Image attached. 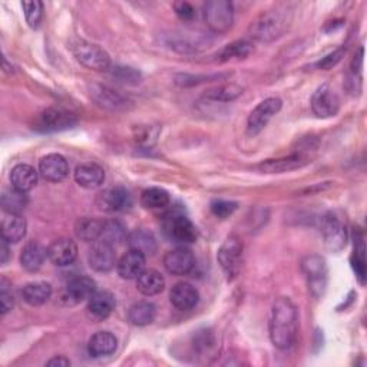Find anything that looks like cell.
<instances>
[{
	"label": "cell",
	"instance_id": "1",
	"mask_svg": "<svg viewBox=\"0 0 367 367\" xmlns=\"http://www.w3.org/2000/svg\"><path fill=\"white\" fill-rule=\"evenodd\" d=\"M268 332L271 343L280 350H287L296 343L299 332V313L290 299L280 297L274 301L271 307Z\"/></svg>",
	"mask_w": 367,
	"mask_h": 367
},
{
	"label": "cell",
	"instance_id": "2",
	"mask_svg": "<svg viewBox=\"0 0 367 367\" xmlns=\"http://www.w3.org/2000/svg\"><path fill=\"white\" fill-rule=\"evenodd\" d=\"M291 22L290 12L286 9H272L263 12L250 26V36L258 42H272L286 33Z\"/></svg>",
	"mask_w": 367,
	"mask_h": 367
},
{
	"label": "cell",
	"instance_id": "3",
	"mask_svg": "<svg viewBox=\"0 0 367 367\" xmlns=\"http://www.w3.org/2000/svg\"><path fill=\"white\" fill-rule=\"evenodd\" d=\"M76 61L88 69L104 72L111 68V58L101 46L86 40H75L71 46Z\"/></svg>",
	"mask_w": 367,
	"mask_h": 367
},
{
	"label": "cell",
	"instance_id": "4",
	"mask_svg": "<svg viewBox=\"0 0 367 367\" xmlns=\"http://www.w3.org/2000/svg\"><path fill=\"white\" fill-rule=\"evenodd\" d=\"M204 20L214 33H225L233 28L234 6L228 0H210L204 5Z\"/></svg>",
	"mask_w": 367,
	"mask_h": 367
},
{
	"label": "cell",
	"instance_id": "5",
	"mask_svg": "<svg viewBox=\"0 0 367 367\" xmlns=\"http://www.w3.org/2000/svg\"><path fill=\"white\" fill-rule=\"evenodd\" d=\"M301 270L307 279L310 293L320 299L323 297L327 287V265L320 255H307L301 261Z\"/></svg>",
	"mask_w": 367,
	"mask_h": 367
},
{
	"label": "cell",
	"instance_id": "6",
	"mask_svg": "<svg viewBox=\"0 0 367 367\" xmlns=\"http://www.w3.org/2000/svg\"><path fill=\"white\" fill-rule=\"evenodd\" d=\"M217 258L222 271L227 275V279L233 280L240 271L243 258V241L240 240V237L236 234L228 236L221 244Z\"/></svg>",
	"mask_w": 367,
	"mask_h": 367
},
{
	"label": "cell",
	"instance_id": "7",
	"mask_svg": "<svg viewBox=\"0 0 367 367\" xmlns=\"http://www.w3.org/2000/svg\"><path fill=\"white\" fill-rule=\"evenodd\" d=\"M78 119L72 112L62 108H48L37 116L33 129L43 133L59 132L72 128Z\"/></svg>",
	"mask_w": 367,
	"mask_h": 367
},
{
	"label": "cell",
	"instance_id": "8",
	"mask_svg": "<svg viewBox=\"0 0 367 367\" xmlns=\"http://www.w3.org/2000/svg\"><path fill=\"white\" fill-rule=\"evenodd\" d=\"M167 236L178 244H193L197 240V228L193 221L178 212H172L165 219Z\"/></svg>",
	"mask_w": 367,
	"mask_h": 367
},
{
	"label": "cell",
	"instance_id": "9",
	"mask_svg": "<svg viewBox=\"0 0 367 367\" xmlns=\"http://www.w3.org/2000/svg\"><path fill=\"white\" fill-rule=\"evenodd\" d=\"M321 234L325 239V246L332 253H339L346 247L347 228L340 217L329 212L321 221Z\"/></svg>",
	"mask_w": 367,
	"mask_h": 367
},
{
	"label": "cell",
	"instance_id": "10",
	"mask_svg": "<svg viewBox=\"0 0 367 367\" xmlns=\"http://www.w3.org/2000/svg\"><path fill=\"white\" fill-rule=\"evenodd\" d=\"M311 109L318 118H332L337 115L340 109V98L329 83L317 88L311 98Z\"/></svg>",
	"mask_w": 367,
	"mask_h": 367
},
{
	"label": "cell",
	"instance_id": "11",
	"mask_svg": "<svg viewBox=\"0 0 367 367\" xmlns=\"http://www.w3.org/2000/svg\"><path fill=\"white\" fill-rule=\"evenodd\" d=\"M283 107L282 100L279 98H268L260 102L250 114L247 121V133L250 136L258 135L270 122V119L277 115Z\"/></svg>",
	"mask_w": 367,
	"mask_h": 367
},
{
	"label": "cell",
	"instance_id": "12",
	"mask_svg": "<svg viewBox=\"0 0 367 367\" xmlns=\"http://www.w3.org/2000/svg\"><path fill=\"white\" fill-rule=\"evenodd\" d=\"M98 210L104 212H124L132 208L133 200L129 191L122 187H112L100 193L95 198Z\"/></svg>",
	"mask_w": 367,
	"mask_h": 367
},
{
	"label": "cell",
	"instance_id": "13",
	"mask_svg": "<svg viewBox=\"0 0 367 367\" xmlns=\"http://www.w3.org/2000/svg\"><path fill=\"white\" fill-rule=\"evenodd\" d=\"M164 267L172 275H187L195 267V257L190 248L178 247L165 254Z\"/></svg>",
	"mask_w": 367,
	"mask_h": 367
},
{
	"label": "cell",
	"instance_id": "14",
	"mask_svg": "<svg viewBox=\"0 0 367 367\" xmlns=\"http://www.w3.org/2000/svg\"><path fill=\"white\" fill-rule=\"evenodd\" d=\"M88 263L90 268L98 272H109L116 265V254L114 247L98 240L89 250Z\"/></svg>",
	"mask_w": 367,
	"mask_h": 367
},
{
	"label": "cell",
	"instance_id": "15",
	"mask_svg": "<svg viewBox=\"0 0 367 367\" xmlns=\"http://www.w3.org/2000/svg\"><path fill=\"white\" fill-rule=\"evenodd\" d=\"M95 290L97 283L89 277H85V275H80V277H76L72 282H69L62 294V300L69 306H75L82 303L83 300H89L95 294Z\"/></svg>",
	"mask_w": 367,
	"mask_h": 367
},
{
	"label": "cell",
	"instance_id": "16",
	"mask_svg": "<svg viewBox=\"0 0 367 367\" xmlns=\"http://www.w3.org/2000/svg\"><path fill=\"white\" fill-rule=\"evenodd\" d=\"M39 172L46 181L61 182L69 175V164L62 155L49 154L40 160Z\"/></svg>",
	"mask_w": 367,
	"mask_h": 367
},
{
	"label": "cell",
	"instance_id": "17",
	"mask_svg": "<svg viewBox=\"0 0 367 367\" xmlns=\"http://www.w3.org/2000/svg\"><path fill=\"white\" fill-rule=\"evenodd\" d=\"M115 296L109 291H98L88 300L86 313L94 321L107 320L115 310Z\"/></svg>",
	"mask_w": 367,
	"mask_h": 367
},
{
	"label": "cell",
	"instance_id": "18",
	"mask_svg": "<svg viewBox=\"0 0 367 367\" xmlns=\"http://www.w3.org/2000/svg\"><path fill=\"white\" fill-rule=\"evenodd\" d=\"M78 257V246L71 239H59L48 248V258L58 267L71 265Z\"/></svg>",
	"mask_w": 367,
	"mask_h": 367
},
{
	"label": "cell",
	"instance_id": "19",
	"mask_svg": "<svg viewBox=\"0 0 367 367\" xmlns=\"http://www.w3.org/2000/svg\"><path fill=\"white\" fill-rule=\"evenodd\" d=\"M169 300L176 310L190 311L198 304L200 294H198V290L193 284L178 283L172 287V290L169 293Z\"/></svg>",
	"mask_w": 367,
	"mask_h": 367
},
{
	"label": "cell",
	"instance_id": "20",
	"mask_svg": "<svg viewBox=\"0 0 367 367\" xmlns=\"http://www.w3.org/2000/svg\"><path fill=\"white\" fill-rule=\"evenodd\" d=\"M145 261H147L145 255H143L138 251L129 250L116 263V270H118L119 277L124 280L138 279L145 268Z\"/></svg>",
	"mask_w": 367,
	"mask_h": 367
},
{
	"label": "cell",
	"instance_id": "21",
	"mask_svg": "<svg viewBox=\"0 0 367 367\" xmlns=\"http://www.w3.org/2000/svg\"><path fill=\"white\" fill-rule=\"evenodd\" d=\"M75 181L79 184L82 188L94 190L101 187L105 181V171L101 165L89 162L82 164L75 171Z\"/></svg>",
	"mask_w": 367,
	"mask_h": 367
},
{
	"label": "cell",
	"instance_id": "22",
	"mask_svg": "<svg viewBox=\"0 0 367 367\" xmlns=\"http://www.w3.org/2000/svg\"><path fill=\"white\" fill-rule=\"evenodd\" d=\"M310 161L301 154H294L286 158H279V160H267L258 165V169L264 174H284L290 172L299 168H303L307 165Z\"/></svg>",
	"mask_w": 367,
	"mask_h": 367
},
{
	"label": "cell",
	"instance_id": "23",
	"mask_svg": "<svg viewBox=\"0 0 367 367\" xmlns=\"http://www.w3.org/2000/svg\"><path fill=\"white\" fill-rule=\"evenodd\" d=\"M126 244L129 250L141 253L145 257L154 255L157 253V240L154 234L145 228H136L131 234H128Z\"/></svg>",
	"mask_w": 367,
	"mask_h": 367
},
{
	"label": "cell",
	"instance_id": "24",
	"mask_svg": "<svg viewBox=\"0 0 367 367\" xmlns=\"http://www.w3.org/2000/svg\"><path fill=\"white\" fill-rule=\"evenodd\" d=\"M90 97L100 105L101 108L111 109V111H118L125 107L126 101L124 97L116 94L115 90H112L108 86L102 85H92L90 86Z\"/></svg>",
	"mask_w": 367,
	"mask_h": 367
},
{
	"label": "cell",
	"instance_id": "25",
	"mask_svg": "<svg viewBox=\"0 0 367 367\" xmlns=\"http://www.w3.org/2000/svg\"><path fill=\"white\" fill-rule=\"evenodd\" d=\"M11 182L15 190L28 193L37 184V171L32 165L19 164L11 172Z\"/></svg>",
	"mask_w": 367,
	"mask_h": 367
},
{
	"label": "cell",
	"instance_id": "26",
	"mask_svg": "<svg viewBox=\"0 0 367 367\" xmlns=\"http://www.w3.org/2000/svg\"><path fill=\"white\" fill-rule=\"evenodd\" d=\"M118 346L116 337L109 332H98L89 339L88 351L92 357H107L115 353Z\"/></svg>",
	"mask_w": 367,
	"mask_h": 367
},
{
	"label": "cell",
	"instance_id": "27",
	"mask_svg": "<svg viewBox=\"0 0 367 367\" xmlns=\"http://www.w3.org/2000/svg\"><path fill=\"white\" fill-rule=\"evenodd\" d=\"M26 219L19 214H8L2 219V239L9 243H19L26 236Z\"/></svg>",
	"mask_w": 367,
	"mask_h": 367
},
{
	"label": "cell",
	"instance_id": "28",
	"mask_svg": "<svg viewBox=\"0 0 367 367\" xmlns=\"http://www.w3.org/2000/svg\"><path fill=\"white\" fill-rule=\"evenodd\" d=\"M136 289L144 296H157L165 289V280L160 271L144 270L136 279Z\"/></svg>",
	"mask_w": 367,
	"mask_h": 367
},
{
	"label": "cell",
	"instance_id": "29",
	"mask_svg": "<svg viewBox=\"0 0 367 367\" xmlns=\"http://www.w3.org/2000/svg\"><path fill=\"white\" fill-rule=\"evenodd\" d=\"M157 317V307L150 301H138L128 310V320L133 326L143 327L151 325Z\"/></svg>",
	"mask_w": 367,
	"mask_h": 367
},
{
	"label": "cell",
	"instance_id": "30",
	"mask_svg": "<svg viewBox=\"0 0 367 367\" xmlns=\"http://www.w3.org/2000/svg\"><path fill=\"white\" fill-rule=\"evenodd\" d=\"M46 257H48V250L42 247L39 243L32 241L26 244V247L22 250L20 264L26 271L35 272L42 267Z\"/></svg>",
	"mask_w": 367,
	"mask_h": 367
},
{
	"label": "cell",
	"instance_id": "31",
	"mask_svg": "<svg viewBox=\"0 0 367 367\" xmlns=\"http://www.w3.org/2000/svg\"><path fill=\"white\" fill-rule=\"evenodd\" d=\"M102 227L104 222L97 219V218H90V217H83L79 218L75 224V234L79 240L85 241V243H94L98 241L102 233Z\"/></svg>",
	"mask_w": 367,
	"mask_h": 367
},
{
	"label": "cell",
	"instance_id": "32",
	"mask_svg": "<svg viewBox=\"0 0 367 367\" xmlns=\"http://www.w3.org/2000/svg\"><path fill=\"white\" fill-rule=\"evenodd\" d=\"M52 296V287L51 284L44 282H36V283H29L22 289V297L23 300L33 307L42 306L48 301Z\"/></svg>",
	"mask_w": 367,
	"mask_h": 367
},
{
	"label": "cell",
	"instance_id": "33",
	"mask_svg": "<svg viewBox=\"0 0 367 367\" xmlns=\"http://www.w3.org/2000/svg\"><path fill=\"white\" fill-rule=\"evenodd\" d=\"M126 239H128L126 229L119 221L109 219V221L104 222L100 241H104V243L109 244L111 247H116V246L126 243Z\"/></svg>",
	"mask_w": 367,
	"mask_h": 367
},
{
	"label": "cell",
	"instance_id": "34",
	"mask_svg": "<svg viewBox=\"0 0 367 367\" xmlns=\"http://www.w3.org/2000/svg\"><path fill=\"white\" fill-rule=\"evenodd\" d=\"M28 195L26 193L18 190H8L2 195V207L8 214H19L28 207Z\"/></svg>",
	"mask_w": 367,
	"mask_h": 367
},
{
	"label": "cell",
	"instance_id": "35",
	"mask_svg": "<svg viewBox=\"0 0 367 367\" xmlns=\"http://www.w3.org/2000/svg\"><path fill=\"white\" fill-rule=\"evenodd\" d=\"M169 194L162 188H148L141 195V204L147 210H160L165 208L169 204Z\"/></svg>",
	"mask_w": 367,
	"mask_h": 367
},
{
	"label": "cell",
	"instance_id": "36",
	"mask_svg": "<svg viewBox=\"0 0 367 367\" xmlns=\"http://www.w3.org/2000/svg\"><path fill=\"white\" fill-rule=\"evenodd\" d=\"M240 95H243V88L231 83V85H221L215 89L208 90L205 94V98L218 102H229L237 100Z\"/></svg>",
	"mask_w": 367,
	"mask_h": 367
},
{
	"label": "cell",
	"instance_id": "37",
	"mask_svg": "<svg viewBox=\"0 0 367 367\" xmlns=\"http://www.w3.org/2000/svg\"><path fill=\"white\" fill-rule=\"evenodd\" d=\"M253 52V44L248 40H237L229 43L228 46L221 51L219 54V59L222 62H227L229 59H244L247 58L250 54Z\"/></svg>",
	"mask_w": 367,
	"mask_h": 367
},
{
	"label": "cell",
	"instance_id": "38",
	"mask_svg": "<svg viewBox=\"0 0 367 367\" xmlns=\"http://www.w3.org/2000/svg\"><path fill=\"white\" fill-rule=\"evenodd\" d=\"M353 268L360 283L364 284L366 279V260H364V241L363 236H359L354 243V255H353Z\"/></svg>",
	"mask_w": 367,
	"mask_h": 367
},
{
	"label": "cell",
	"instance_id": "39",
	"mask_svg": "<svg viewBox=\"0 0 367 367\" xmlns=\"http://www.w3.org/2000/svg\"><path fill=\"white\" fill-rule=\"evenodd\" d=\"M22 8L29 26L36 29L43 18V4L39 0H32V2H22Z\"/></svg>",
	"mask_w": 367,
	"mask_h": 367
},
{
	"label": "cell",
	"instance_id": "40",
	"mask_svg": "<svg viewBox=\"0 0 367 367\" xmlns=\"http://www.w3.org/2000/svg\"><path fill=\"white\" fill-rule=\"evenodd\" d=\"M9 287H12V284L4 277L0 282V308H2V314L9 313L15 304L12 290Z\"/></svg>",
	"mask_w": 367,
	"mask_h": 367
},
{
	"label": "cell",
	"instance_id": "41",
	"mask_svg": "<svg viewBox=\"0 0 367 367\" xmlns=\"http://www.w3.org/2000/svg\"><path fill=\"white\" fill-rule=\"evenodd\" d=\"M237 210V203L225 201V200H215L211 203V211L215 217L225 219Z\"/></svg>",
	"mask_w": 367,
	"mask_h": 367
},
{
	"label": "cell",
	"instance_id": "42",
	"mask_svg": "<svg viewBox=\"0 0 367 367\" xmlns=\"http://www.w3.org/2000/svg\"><path fill=\"white\" fill-rule=\"evenodd\" d=\"M112 76L118 80V82H122V83H131V85H135L140 82V72H136L135 69L132 68H125V66H118L112 71Z\"/></svg>",
	"mask_w": 367,
	"mask_h": 367
},
{
	"label": "cell",
	"instance_id": "43",
	"mask_svg": "<svg viewBox=\"0 0 367 367\" xmlns=\"http://www.w3.org/2000/svg\"><path fill=\"white\" fill-rule=\"evenodd\" d=\"M344 49L343 48H340V49H337V51H335V52H332L330 55H327L326 58H323L321 59L320 62H317V68L318 69H323V71H329V69H332V68H335L342 59H343V56H344Z\"/></svg>",
	"mask_w": 367,
	"mask_h": 367
},
{
	"label": "cell",
	"instance_id": "44",
	"mask_svg": "<svg viewBox=\"0 0 367 367\" xmlns=\"http://www.w3.org/2000/svg\"><path fill=\"white\" fill-rule=\"evenodd\" d=\"M174 11H175L176 16L182 20H191L195 16V9L188 2H175Z\"/></svg>",
	"mask_w": 367,
	"mask_h": 367
},
{
	"label": "cell",
	"instance_id": "45",
	"mask_svg": "<svg viewBox=\"0 0 367 367\" xmlns=\"http://www.w3.org/2000/svg\"><path fill=\"white\" fill-rule=\"evenodd\" d=\"M151 131H152V128H145V129L138 132L136 133V143H140L143 145H152L157 140V133L152 135Z\"/></svg>",
	"mask_w": 367,
	"mask_h": 367
},
{
	"label": "cell",
	"instance_id": "46",
	"mask_svg": "<svg viewBox=\"0 0 367 367\" xmlns=\"http://www.w3.org/2000/svg\"><path fill=\"white\" fill-rule=\"evenodd\" d=\"M363 54H364V51H363V48H360L359 54H357V55L354 56V59H353L351 69H353V73H354V75L361 72V68H363Z\"/></svg>",
	"mask_w": 367,
	"mask_h": 367
},
{
	"label": "cell",
	"instance_id": "47",
	"mask_svg": "<svg viewBox=\"0 0 367 367\" xmlns=\"http://www.w3.org/2000/svg\"><path fill=\"white\" fill-rule=\"evenodd\" d=\"M8 243L9 241L2 239V244H0V261H2V264H6L9 257H11V250H9Z\"/></svg>",
	"mask_w": 367,
	"mask_h": 367
},
{
	"label": "cell",
	"instance_id": "48",
	"mask_svg": "<svg viewBox=\"0 0 367 367\" xmlns=\"http://www.w3.org/2000/svg\"><path fill=\"white\" fill-rule=\"evenodd\" d=\"M48 366L54 367V366H61V367H66V366H71V361L68 359H65L64 356H59V357H54L51 359L48 363H46Z\"/></svg>",
	"mask_w": 367,
	"mask_h": 367
}]
</instances>
